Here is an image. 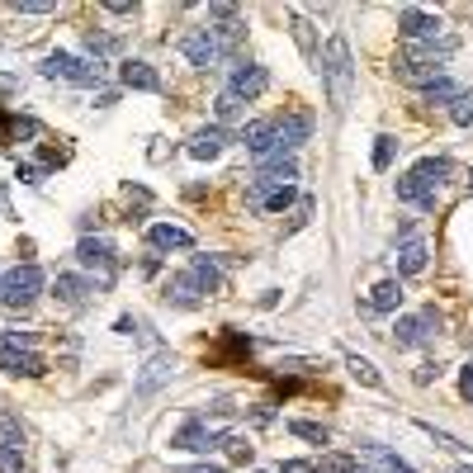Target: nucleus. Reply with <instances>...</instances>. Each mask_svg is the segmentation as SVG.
<instances>
[{"instance_id": "nucleus-29", "label": "nucleus", "mask_w": 473, "mask_h": 473, "mask_svg": "<svg viewBox=\"0 0 473 473\" xmlns=\"http://www.w3.org/2000/svg\"><path fill=\"white\" fill-rule=\"evenodd\" d=\"M393 166V137H379V147H374V171H388Z\"/></svg>"}, {"instance_id": "nucleus-33", "label": "nucleus", "mask_w": 473, "mask_h": 473, "mask_svg": "<svg viewBox=\"0 0 473 473\" xmlns=\"http://www.w3.org/2000/svg\"><path fill=\"white\" fill-rule=\"evenodd\" d=\"M379 459L388 464V473H416V469L407 464V459H398V454H379Z\"/></svg>"}, {"instance_id": "nucleus-14", "label": "nucleus", "mask_w": 473, "mask_h": 473, "mask_svg": "<svg viewBox=\"0 0 473 473\" xmlns=\"http://www.w3.org/2000/svg\"><path fill=\"white\" fill-rule=\"evenodd\" d=\"M426 327H440V313H436V308H426L422 317H402L398 331H393V341H398V345H416V341L430 337Z\"/></svg>"}, {"instance_id": "nucleus-40", "label": "nucleus", "mask_w": 473, "mask_h": 473, "mask_svg": "<svg viewBox=\"0 0 473 473\" xmlns=\"http://www.w3.org/2000/svg\"><path fill=\"white\" fill-rule=\"evenodd\" d=\"M185 473H222V464H194V469H185Z\"/></svg>"}, {"instance_id": "nucleus-15", "label": "nucleus", "mask_w": 473, "mask_h": 473, "mask_svg": "<svg viewBox=\"0 0 473 473\" xmlns=\"http://www.w3.org/2000/svg\"><path fill=\"white\" fill-rule=\"evenodd\" d=\"M119 81L128 90H161V76H157V66H147V62H123V72Z\"/></svg>"}, {"instance_id": "nucleus-8", "label": "nucleus", "mask_w": 473, "mask_h": 473, "mask_svg": "<svg viewBox=\"0 0 473 473\" xmlns=\"http://www.w3.org/2000/svg\"><path fill=\"white\" fill-rule=\"evenodd\" d=\"M171 374H175V360H171V351L151 355V360H147V369H143V374H137L133 393H137V398H151V393H157V388H161L166 379H171Z\"/></svg>"}, {"instance_id": "nucleus-43", "label": "nucleus", "mask_w": 473, "mask_h": 473, "mask_svg": "<svg viewBox=\"0 0 473 473\" xmlns=\"http://www.w3.org/2000/svg\"><path fill=\"white\" fill-rule=\"evenodd\" d=\"M454 473H473V469H454Z\"/></svg>"}, {"instance_id": "nucleus-22", "label": "nucleus", "mask_w": 473, "mask_h": 473, "mask_svg": "<svg viewBox=\"0 0 473 473\" xmlns=\"http://www.w3.org/2000/svg\"><path fill=\"white\" fill-rule=\"evenodd\" d=\"M422 95H426V105H454L464 90H459L454 81H445V76H440V81H430V86H426Z\"/></svg>"}, {"instance_id": "nucleus-4", "label": "nucleus", "mask_w": 473, "mask_h": 473, "mask_svg": "<svg viewBox=\"0 0 473 473\" xmlns=\"http://www.w3.org/2000/svg\"><path fill=\"white\" fill-rule=\"evenodd\" d=\"M43 76L72 81V86H100V81H105V66H100V62H81V58H72V52H52V58L43 62Z\"/></svg>"}, {"instance_id": "nucleus-18", "label": "nucleus", "mask_w": 473, "mask_h": 473, "mask_svg": "<svg viewBox=\"0 0 473 473\" xmlns=\"http://www.w3.org/2000/svg\"><path fill=\"white\" fill-rule=\"evenodd\" d=\"M398 303H402V284L398 280H384V284L369 289V313H393Z\"/></svg>"}, {"instance_id": "nucleus-5", "label": "nucleus", "mask_w": 473, "mask_h": 473, "mask_svg": "<svg viewBox=\"0 0 473 473\" xmlns=\"http://www.w3.org/2000/svg\"><path fill=\"white\" fill-rule=\"evenodd\" d=\"M180 52H185L194 66H213L222 58V48H218V38H213L208 24H199V29H190L185 38H180Z\"/></svg>"}, {"instance_id": "nucleus-28", "label": "nucleus", "mask_w": 473, "mask_h": 473, "mask_svg": "<svg viewBox=\"0 0 473 473\" xmlns=\"http://www.w3.org/2000/svg\"><path fill=\"white\" fill-rule=\"evenodd\" d=\"M242 105H246V100H237L232 90H222V95H218V119H237V114H242Z\"/></svg>"}, {"instance_id": "nucleus-12", "label": "nucleus", "mask_w": 473, "mask_h": 473, "mask_svg": "<svg viewBox=\"0 0 473 473\" xmlns=\"http://www.w3.org/2000/svg\"><path fill=\"white\" fill-rule=\"evenodd\" d=\"M147 246H151V252H185V246H194V237L185 228H175V222H151V228H147Z\"/></svg>"}, {"instance_id": "nucleus-16", "label": "nucleus", "mask_w": 473, "mask_h": 473, "mask_svg": "<svg viewBox=\"0 0 473 473\" xmlns=\"http://www.w3.org/2000/svg\"><path fill=\"white\" fill-rule=\"evenodd\" d=\"M426 256H430V246L422 242V237H407V242L398 246V270L402 275H422L426 270Z\"/></svg>"}, {"instance_id": "nucleus-36", "label": "nucleus", "mask_w": 473, "mask_h": 473, "mask_svg": "<svg viewBox=\"0 0 473 473\" xmlns=\"http://www.w3.org/2000/svg\"><path fill=\"white\" fill-rule=\"evenodd\" d=\"M459 393H464V398H473V360L464 365V374H459Z\"/></svg>"}, {"instance_id": "nucleus-31", "label": "nucleus", "mask_w": 473, "mask_h": 473, "mask_svg": "<svg viewBox=\"0 0 473 473\" xmlns=\"http://www.w3.org/2000/svg\"><path fill=\"white\" fill-rule=\"evenodd\" d=\"M294 34H299L303 52H308V58H317V48H313V34H308V24H303V19H294Z\"/></svg>"}, {"instance_id": "nucleus-19", "label": "nucleus", "mask_w": 473, "mask_h": 473, "mask_svg": "<svg viewBox=\"0 0 473 473\" xmlns=\"http://www.w3.org/2000/svg\"><path fill=\"white\" fill-rule=\"evenodd\" d=\"M52 289H58V299L72 303V308H81V303H86V294H90V284L81 280V275H58V284H52Z\"/></svg>"}, {"instance_id": "nucleus-7", "label": "nucleus", "mask_w": 473, "mask_h": 473, "mask_svg": "<svg viewBox=\"0 0 473 473\" xmlns=\"http://www.w3.org/2000/svg\"><path fill=\"white\" fill-rule=\"evenodd\" d=\"M76 256H81V266H86V270H100V280L114 275V246H109L105 237H81Z\"/></svg>"}, {"instance_id": "nucleus-37", "label": "nucleus", "mask_w": 473, "mask_h": 473, "mask_svg": "<svg viewBox=\"0 0 473 473\" xmlns=\"http://www.w3.org/2000/svg\"><path fill=\"white\" fill-rule=\"evenodd\" d=\"M280 473H317V469L308 464V459H289V464H284Z\"/></svg>"}, {"instance_id": "nucleus-6", "label": "nucleus", "mask_w": 473, "mask_h": 473, "mask_svg": "<svg viewBox=\"0 0 473 473\" xmlns=\"http://www.w3.org/2000/svg\"><path fill=\"white\" fill-rule=\"evenodd\" d=\"M0 369H5V374H24V379H38V374H43L48 365H43V355L24 351V345L0 341Z\"/></svg>"}, {"instance_id": "nucleus-11", "label": "nucleus", "mask_w": 473, "mask_h": 473, "mask_svg": "<svg viewBox=\"0 0 473 473\" xmlns=\"http://www.w3.org/2000/svg\"><path fill=\"white\" fill-rule=\"evenodd\" d=\"M242 143H246V151H252L256 161H270V151H275V119H252L242 128Z\"/></svg>"}, {"instance_id": "nucleus-30", "label": "nucleus", "mask_w": 473, "mask_h": 473, "mask_svg": "<svg viewBox=\"0 0 473 473\" xmlns=\"http://www.w3.org/2000/svg\"><path fill=\"white\" fill-rule=\"evenodd\" d=\"M222 445H228L232 459H252V445H246L242 436H222Z\"/></svg>"}, {"instance_id": "nucleus-26", "label": "nucleus", "mask_w": 473, "mask_h": 473, "mask_svg": "<svg viewBox=\"0 0 473 473\" xmlns=\"http://www.w3.org/2000/svg\"><path fill=\"white\" fill-rule=\"evenodd\" d=\"M289 430H294V436H303V440H313V445H327V430L317 426V422H289Z\"/></svg>"}, {"instance_id": "nucleus-35", "label": "nucleus", "mask_w": 473, "mask_h": 473, "mask_svg": "<svg viewBox=\"0 0 473 473\" xmlns=\"http://www.w3.org/2000/svg\"><path fill=\"white\" fill-rule=\"evenodd\" d=\"M327 469H331V473H355V464H351L345 454H331V459H327Z\"/></svg>"}, {"instance_id": "nucleus-42", "label": "nucleus", "mask_w": 473, "mask_h": 473, "mask_svg": "<svg viewBox=\"0 0 473 473\" xmlns=\"http://www.w3.org/2000/svg\"><path fill=\"white\" fill-rule=\"evenodd\" d=\"M469 194H473V175H469Z\"/></svg>"}, {"instance_id": "nucleus-32", "label": "nucleus", "mask_w": 473, "mask_h": 473, "mask_svg": "<svg viewBox=\"0 0 473 473\" xmlns=\"http://www.w3.org/2000/svg\"><path fill=\"white\" fill-rule=\"evenodd\" d=\"M19 10H24V15H48L52 0H19Z\"/></svg>"}, {"instance_id": "nucleus-25", "label": "nucleus", "mask_w": 473, "mask_h": 473, "mask_svg": "<svg viewBox=\"0 0 473 473\" xmlns=\"http://www.w3.org/2000/svg\"><path fill=\"white\" fill-rule=\"evenodd\" d=\"M345 365H351V374H355V379H360V384L379 388V369H374V365H369V360H360V355H351V360H345Z\"/></svg>"}, {"instance_id": "nucleus-27", "label": "nucleus", "mask_w": 473, "mask_h": 473, "mask_svg": "<svg viewBox=\"0 0 473 473\" xmlns=\"http://www.w3.org/2000/svg\"><path fill=\"white\" fill-rule=\"evenodd\" d=\"M0 473H24V450H10V445H0Z\"/></svg>"}, {"instance_id": "nucleus-23", "label": "nucleus", "mask_w": 473, "mask_h": 473, "mask_svg": "<svg viewBox=\"0 0 473 473\" xmlns=\"http://www.w3.org/2000/svg\"><path fill=\"white\" fill-rule=\"evenodd\" d=\"M0 445H10V450H24V426H19L10 412H0Z\"/></svg>"}, {"instance_id": "nucleus-24", "label": "nucleus", "mask_w": 473, "mask_h": 473, "mask_svg": "<svg viewBox=\"0 0 473 473\" xmlns=\"http://www.w3.org/2000/svg\"><path fill=\"white\" fill-rule=\"evenodd\" d=\"M450 119L459 123V128H473V90H464V95L450 105Z\"/></svg>"}, {"instance_id": "nucleus-17", "label": "nucleus", "mask_w": 473, "mask_h": 473, "mask_svg": "<svg viewBox=\"0 0 473 473\" xmlns=\"http://www.w3.org/2000/svg\"><path fill=\"white\" fill-rule=\"evenodd\" d=\"M218 440H222V436H213V430H208L204 422H190V426L175 436V450H204V454H208Z\"/></svg>"}, {"instance_id": "nucleus-34", "label": "nucleus", "mask_w": 473, "mask_h": 473, "mask_svg": "<svg viewBox=\"0 0 473 473\" xmlns=\"http://www.w3.org/2000/svg\"><path fill=\"white\" fill-rule=\"evenodd\" d=\"M86 43H90V52H114V48H119V38H95V34H90Z\"/></svg>"}, {"instance_id": "nucleus-10", "label": "nucleus", "mask_w": 473, "mask_h": 473, "mask_svg": "<svg viewBox=\"0 0 473 473\" xmlns=\"http://www.w3.org/2000/svg\"><path fill=\"white\" fill-rule=\"evenodd\" d=\"M398 29L407 34L412 43H426V38L436 43V34L445 29V24H440L436 15H426V10H402V15H398Z\"/></svg>"}, {"instance_id": "nucleus-3", "label": "nucleus", "mask_w": 473, "mask_h": 473, "mask_svg": "<svg viewBox=\"0 0 473 473\" xmlns=\"http://www.w3.org/2000/svg\"><path fill=\"white\" fill-rule=\"evenodd\" d=\"M317 72H322V81L331 86V100H337V105L351 100V76H355V72H351V43H345L341 34L327 43V52H322V66H317Z\"/></svg>"}, {"instance_id": "nucleus-20", "label": "nucleus", "mask_w": 473, "mask_h": 473, "mask_svg": "<svg viewBox=\"0 0 473 473\" xmlns=\"http://www.w3.org/2000/svg\"><path fill=\"white\" fill-rule=\"evenodd\" d=\"M190 275H194V280H199V289H204V294H218V289H222V275L213 270V260H208V256H194Z\"/></svg>"}, {"instance_id": "nucleus-9", "label": "nucleus", "mask_w": 473, "mask_h": 473, "mask_svg": "<svg viewBox=\"0 0 473 473\" xmlns=\"http://www.w3.org/2000/svg\"><path fill=\"white\" fill-rule=\"evenodd\" d=\"M266 86H270V72L266 66H256V62H246V66H237L232 72V95L237 100H256V95H266Z\"/></svg>"}, {"instance_id": "nucleus-13", "label": "nucleus", "mask_w": 473, "mask_h": 473, "mask_svg": "<svg viewBox=\"0 0 473 473\" xmlns=\"http://www.w3.org/2000/svg\"><path fill=\"white\" fill-rule=\"evenodd\" d=\"M222 147H228V133H222V128H199L185 143V151L194 161H213V157H222Z\"/></svg>"}, {"instance_id": "nucleus-21", "label": "nucleus", "mask_w": 473, "mask_h": 473, "mask_svg": "<svg viewBox=\"0 0 473 473\" xmlns=\"http://www.w3.org/2000/svg\"><path fill=\"white\" fill-rule=\"evenodd\" d=\"M199 294H204V289H199V280H194V275H180V280L171 284V299L180 303V308H194V303H199Z\"/></svg>"}, {"instance_id": "nucleus-41", "label": "nucleus", "mask_w": 473, "mask_h": 473, "mask_svg": "<svg viewBox=\"0 0 473 473\" xmlns=\"http://www.w3.org/2000/svg\"><path fill=\"white\" fill-rule=\"evenodd\" d=\"M0 199H5V180H0Z\"/></svg>"}, {"instance_id": "nucleus-1", "label": "nucleus", "mask_w": 473, "mask_h": 473, "mask_svg": "<svg viewBox=\"0 0 473 473\" xmlns=\"http://www.w3.org/2000/svg\"><path fill=\"white\" fill-rule=\"evenodd\" d=\"M445 175H450V161L445 157H422L407 175L398 180V199L416 204V208H436V190H440Z\"/></svg>"}, {"instance_id": "nucleus-38", "label": "nucleus", "mask_w": 473, "mask_h": 473, "mask_svg": "<svg viewBox=\"0 0 473 473\" xmlns=\"http://www.w3.org/2000/svg\"><path fill=\"white\" fill-rule=\"evenodd\" d=\"M105 10H109V15H133V5H128V0H109Z\"/></svg>"}, {"instance_id": "nucleus-39", "label": "nucleus", "mask_w": 473, "mask_h": 473, "mask_svg": "<svg viewBox=\"0 0 473 473\" xmlns=\"http://www.w3.org/2000/svg\"><path fill=\"white\" fill-rule=\"evenodd\" d=\"M38 175H43L38 166H19V180H29V185H38Z\"/></svg>"}, {"instance_id": "nucleus-2", "label": "nucleus", "mask_w": 473, "mask_h": 473, "mask_svg": "<svg viewBox=\"0 0 473 473\" xmlns=\"http://www.w3.org/2000/svg\"><path fill=\"white\" fill-rule=\"evenodd\" d=\"M38 294H43V270H38L34 260H24V266L0 275V303H5V308H29Z\"/></svg>"}]
</instances>
